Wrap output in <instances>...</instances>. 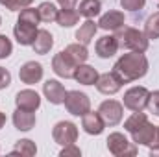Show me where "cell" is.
<instances>
[{"mask_svg": "<svg viewBox=\"0 0 159 157\" xmlns=\"http://www.w3.org/2000/svg\"><path fill=\"white\" fill-rule=\"evenodd\" d=\"M7 2H9V0H0V4H2V6H6Z\"/></svg>", "mask_w": 159, "mask_h": 157, "instance_id": "37", "label": "cell"}, {"mask_svg": "<svg viewBox=\"0 0 159 157\" xmlns=\"http://www.w3.org/2000/svg\"><path fill=\"white\" fill-rule=\"evenodd\" d=\"M146 109H148L150 113H154L156 117H159V91L150 92V96H148V104H146Z\"/></svg>", "mask_w": 159, "mask_h": 157, "instance_id": "28", "label": "cell"}, {"mask_svg": "<svg viewBox=\"0 0 159 157\" xmlns=\"http://www.w3.org/2000/svg\"><path fill=\"white\" fill-rule=\"evenodd\" d=\"M119 41L115 35H104V37H100V39L96 41V44H94V50H96V56L98 57H102V59H109V57H113L117 52H119Z\"/></svg>", "mask_w": 159, "mask_h": 157, "instance_id": "14", "label": "cell"}, {"mask_svg": "<svg viewBox=\"0 0 159 157\" xmlns=\"http://www.w3.org/2000/svg\"><path fill=\"white\" fill-rule=\"evenodd\" d=\"M9 83H11V74H9V70H6L4 67H0V91H2V89H7Z\"/></svg>", "mask_w": 159, "mask_h": 157, "instance_id": "33", "label": "cell"}, {"mask_svg": "<svg viewBox=\"0 0 159 157\" xmlns=\"http://www.w3.org/2000/svg\"><path fill=\"white\" fill-rule=\"evenodd\" d=\"M78 20H80V13L74 7H63V9H59L57 19H56V22L61 28H72L74 24H78Z\"/></svg>", "mask_w": 159, "mask_h": 157, "instance_id": "23", "label": "cell"}, {"mask_svg": "<svg viewBox=\"0 0 159 157\" xmlns=\"http://www.w3.org/2000/svg\"><path fill=\"white\" fill-rule=\"evenodd\" d=\"M59 155H61V157H70V155L80 157V155H81V152H80L78 146H74V144H69V146H63V150L59 152Z\"/></svg>", "mask_w": 159, "mask_h": 157, "instance_id": "32", "label": "cell"}, {"mask_svg": "<svg viewBox=\"0 0 159 157\" xmlns=\"http://www.w3.org/2000/svg\"><path fill=\"white\" fill-rule=\"evenodd\" d=\"M0 24H2V17H0Z\"/></svg>", "mask_w": 159, "mask_h": 157, "instance_id": "38", "label": "cell"}, {"mask_svg": "<svg viewBox=\"0 0 159 157\" xmlns=\"http://www.w3.org/2000/svg\"><path fill=\"white\" fill-rule=\"evenodd\" d=\"M102 9V2L100 0H81L78 7V13L85 19H94Z\"/></svg>", "mask_w": 159, "mask_h": 157, "instance_id": "24", "label": "cell"}, {"mask_svg": "<svg viewBox=\"0 0 159 157\" xmlns=\"http://www.w3.org/2000/svg\"><path fill=\"white\" fill-rule=\"evenodd\" d=\"M98 72H96V69L94 67H91V65H78L76 67V70H74V79L81 83V85H94L96 83V79H98Z\"/></svg>", "mask_w": 159, "mask_h": 157, "instance_id": "19", "label": "cell"}, {"mask_svg": "<svg viewBox=\"0 0 159 157\" xmlns=\"http://www.w3.org/2000/svg\"><path fill=\"white\" fill-rule=\"evenodd\" d=\"M52 137L54 141L59 144V146H69V144H74L76 139H78V128L76 124L69 122V120H61L54 126L52 129Z\"/></svg>", "mask_w": 159, "mask_h": 157, "instance_id": "7", "label": "cell"}, {"mask_svg": "<svg viewBox=\"0 0 159 157\" xmlns=\"http://www.w3.org/2000/svg\"><path fill=\"white\" fill-rule=\"evenodd\" d=\"M115 37L119 41L120 48H126L129 52H146L150 46V39L146 37L144 32L131 28V26H122L115 32Z\"/></svg>", "mask_w": 159, "mask_h": 157, "instance_id": "3", "label": "cell"}, {"mask_svg": "<svg viewBox=\"0 0 159 157\" xmlns=\"http://www.w3.org/2000/svg\"><path fill=\"white\" fill-rule=\"evenodd\" d=\"M120 87H122V79L115 74V72H106V74H100L96 79V89L102 92V94H115L119 92Z\"/></svg>", "mask_w": 159, "mask_h": 157, "instance_id": "15", "label": "cell"}, {"mask_svg": "<svg viewBox=\"0 0 159 157\" xmlns=\"http://www.w3.org/2000/svg\"><path fill=\"white\" fill-rule=\"evenodd\" d=\"M43 94H44V98H46L50 104L59 105V104H63L67 91H65V87H63L57 79H48V81L43 83Z\"/></svg>", "mask_w": 159, "mask_h": 157, "instance_id": "12", "label": "cell"}, {"mask_svg": "<svg viewBox=\"0 0 159 157\" xmlns=\"http://www.w3.org/2000/svg\"><path fill=\"white\" fill-rule=\"evenodd\" d=\"M52 69H54V72L59 76V78H74V70H76V65L67 57V54L61 50L59 54H56L54 56V59H52Z\"/></svg>", "mask_w": 159, "mask_h": 157, "instance_id": "10", "label": "cell"}, {"mask_svg": "<svg viewBox=\"0 0 159 157\" xmlns=\"http://www.w3.org/2000/svg\"><path fill=\"white\" fill-rule=\"evenodd\" d=\"M144 34L148 39H159V11L148 17L146 24H144Z\"/></svg>", "mask_w": 159, "mask_h": 157, "instance_id": "27", "label": "cell"}, {"mask_svg": "<svg viewBox=\"0 0 159 157\" xmlns=\"http://www.w3.org/2000/svg\"><path fill=\"white\" fill-rule=\"evenodd\" d=\"M150 91L146 87H131L124 92V107L129 111H144L148 104Z\"/></svg>", "mask_w": 159, "mask_h": 157, "instance_id": "6", "label": "cell"}, {"mask_svg": "<svg viewBox=\"0 0 159 157\" xmlns=\"http://www.w3.org/2000/svg\"><path fill=\"white\" fill-rule=\"evenodd\" d=\"M124 13L122 11H117V9H111L107 13H104L98 20V28L106 30V32H117L119 28L124 26Z\"/></svg>", "mask_w": 159, "mask_h": 157, "instance_id": "16", "label": "cell"}, {"mask_svg": "<svg viewBox=\"0 0 159 157\" xmlns=\"http://www.w3.org/2000/svg\"><path fill=\"white\" fill-rule=\"evenodd\" d=\"M65 54H67V57L78 67V65H83L85 61H87V57H89V52H87V46L85 44H81V43H74V44H69L65 50H63Z\"/></svg>", "mask_w": 159, "mask_h": 157, "instance_id": "21", "label": "cell"}, {"mask_svg": "<svg viewBox=\"0 0 159 157\" xmlns=\"http://www.w3.org/2000/svg\"><path fill=\"white\" fill-rule=\"evenodd\" d=\"M37 11H39V17H41L43 22H54L57 19V13H59V9L52 2H43V4H39Z\"/></svg>", "mask_w": 159, "mask_h": 157, "instance_id": "26", "label": "cell"}, {"mask_svg": "<svg viewBox=\"0 0 159 157\" xmlns=\"http://www.w3.org/2000/svg\"><path fill=\"white\" fill-rule=\"evenodd\" d=\"M11 154L13 155H26V157H32L37 154V146H35V142L34 141H30V139H20V141H17V144H15V148L11 150Z\"/></svg>", "mask_w": 159, "mask_h": 157, "instance_id": "25", "label": "cell"}, {"mask_svg": "<svg viewBox=\"0 0 159 157\" xmlns=\"http://www.w3.org/2000/svg\"><path fill=\"white\" fill-rule=\"evenodd\" d=\"M52 46H54V37H52V34H50L48 30H39V32H37V37H35L34 44H32L34 52L44 56V54L50 52Z\"/></svg>", "mask_w": 159, "mask_h": 157, "instance_id": "20", "label": "cell"}, {"mask_svg": "<svg viewBox=\"0 0 159 157\" xmlns=\"http://www.w3.org/2000/svg\"><path fill=\"white\" fill-rule=\"evenodd\" d=\"M106 142H107L109 154H113L115 157H126V155L133 157V155H137V144H135V142H129V141L124 137V133H119V131L111 133Z\"/></svg>", "mask_w": 159, "mask_h": 157, "instance_id": "5", "label": "cell"}, {"mask_svg": "<svg viewBox=\"0 0 159 157\" xmlns=\"http://www.w3.org/2000/svg\"><path fill=\"white\" fill-rule=\"evenodd\" d=\"M37 26L35 24H30V22H24V20H19L17 19V24H15V28H13V35H15V39L19 44H22V46H32L34 44V41L37 37Z\"/></svg>", "mask_w": 159, "mask_h": 157, "instance_id": "9", "label": "cell"}, {"mask_svg": "<svg viewBox=\"0 0 159 157\" xmlns=\"http://www.w3.org/2000/svg\"><path fill=\"white\" fill-rule=\"evenodd\" d=\"M13 124L19 131H30L35 126V115L34 111H26V109H19L13 113Z\"/></svg>", "mask_w": 159, "mask_h": 157, "instance_id": "18", "label": "cell"}, {"mask_svg": "<svg viewBox=\"0 0 159 157\" xmlns=\"http://www.w3.org/2000/svg\"><path fill=\"white\" fill-rule=\"evenodd\" d=\"M150 154H152V155H159V126L156 128V139H154V142L150 144Z\"/></svg>", "mask_w": 159, "mask_h": 157, "instance_id": "34", "label": "cell"}, {"mask_svg": "<svg viewBox=\"0 0 159 157\" xmlns=\"http://www.w3.org/2000/svg\"><path fill=\"white\" fill-rule=\"evenodd\" d=\"M98 113H100L102 120L106 122V126H117L122 120L124 109H122V104L117 102V100H106V102L100 104Z\"/></svg>", "mask_w": 159, "mask_h": 157, "instance_id": "8", "label": "cell"}, {"mask_svg": "<svg viewBox=\"0 0 159 157\" xmlns=\"http://www.w3.org/2000/svg\"><path fill=\"white\" fill-rule=\"evenodd\" d=\"M76 2H78V0H57V4H59L61 7H74Z\"/></svg>", "mask_w": 159, "mask_h": 157, "instance_id": "35", "label": "cell"}, {"mask_svg": "<svg viewBox=\"0 0 159 157\" xmlns=\"http://www.w3.org/2000/svg\"><path fill=\"white\" fill-rule=\"evenodd\" d=\"M19 78L22 83L26 85H34V83H39L43 79V65L37 61H28L24 63L20 69H19Z\"/></svg>", "mask_w": 159, "mask_h": 157, "instance_id": "11", "label": "cell"}, {"mask_svg": "<svg viewBox=\"0 0 159 157\" xmlns=\"http://www.w3.org/2000/svg\"><path fill=\"white\" fill-rule=\"evenodd\" d=\"M96 30H98V26L94 24V20H93V19H87V20L78 28V32H76V39H78V43H81V44L87 46L91 41L94 39Z\"/></svg>", "mask_w": 159, "mask_h": 157, "instance_id": "22", "label": "cell"}, {"mask_svg": "<svg viewBox=\"0 0 159 157\" xmlns=\"http://www.w3.org/2000/svg\"><path fill=\"white\" fill-rule=\"evenodd\" d=\"M81 128H83V131L85 133H89V135H100L102 131H104V128H106V122L102 120L100 117V113L96 111V113H85L83 117H81Z\"/></svg>", "mask_w": 159, "mask_h": 157, "instance_id": "17", "label": "cell"}, {"mask_svg": "<svg viewBox=\"0 0 159 157\" xmlns=\"http://www.w3.org/2000/svg\"><path fill=\"white\" fill-rule=\"evenodd\" d=\"M144 4H146V0H120L122 9H126V11H139L144 7Z\"/></svg>", "mask_w": 159, "mask_h": 157, "instance_id": "30", "label": "cell"}, {"mask_svg": "<svg viewBox=\"0 0 159 157\" xmlns=\"http://www.w3.org/2000/svg\"><path fill=\"white\" fill-rule=\"evenodd\" d=\"M113 72L122 79V83H129L146 76L148 72V59L144 52H129L120 56L113 67Z\"/></svg>", "mask_w": 159, "mask_h": 157, "instance_id": "1", "label": "cell"}, {"mask_svg": "<svg viewBox=\"0 0 159 157\" xmlns=\"http://www.w3.org/2000/svg\"><path fill=\"white\" fill-rule=\"evenodd\" d=\"M124 129L131 135L133 142L141 144V146H148L150 148V144L156 139V126L148 122V117L143 111H133L131 117L126 118Z\"/></svg>", "mask_w": 159, "mask_h": 157, "instance_id": "2", "label": "cell"}, {"mask_svg": "<svg viewBox=\"0 0 159 157\" xmlns=\"http://www.w3.org/2000/svg\"><path fill=\"white\" fill-rule=\"evenodd\" d=\"M4 124H6V115H4V113L0 111V129L4 128Z\"/></svg>", "mask_w": 159, "mask_h": 157, "instance_id": "36", "label": "cell"}, {"mask_svg": "<svg viewBox=\"0 0 159 157\" xmlns=\"http://www.w3.org/2000/svg\"><path fill=\"white\" fill-rule=\"evenodd\" d=\"M15 104L19 109H26V111H37L41 107V96L32 91V89H24V91H19L17 96H15Z\"/></svg>", "mask_w": 159, "mask_h": 157, "instance_id": "13", "label": "cell"}, {"mask_svg": "<svg viewBox=\"0 0 159 157\" xmlns=\"http://www.w3.org/2000/svg\"><path fill=\"white\" fill-rule=\"evenodd\" d=\"M11 52H13V44H11V41L7 39L6 35H0V59L9 57Z\"/></svg>", "mask_w": 159, "mask_h": 157, "instance_id": "29", "label": "cell"}, {"mask_svg": "<svg viewBox=\"0 0 159 157\" xmlns=\"http://www.w3.org/2000/svg\"><path fill=\"white\" fill-rule=\"evenodd\" d=\"M32 2H34V0H9V2L6 4V7H7L9 11H20V9H24V7H30Z\"/></svg>", "mask_w": 159, "mask_h": 157, "instance_id": "31", "label": "cell"}, {"mask_svg": "<svg viewBox=\"0 0 159 157\" xmlns=\"http://www.w3.org/2000/svg\"><path fill=\"white\" fill-rule=\"evenodd\" d=\"M63 104H65V109L74 117H83L85 113L91 111L89 96L85 92H80V91H67Z\"/></svg>", "mask_w": 159, "mask_h": 157, "instance_id": "4", "label": "cell"}]
</instances>
